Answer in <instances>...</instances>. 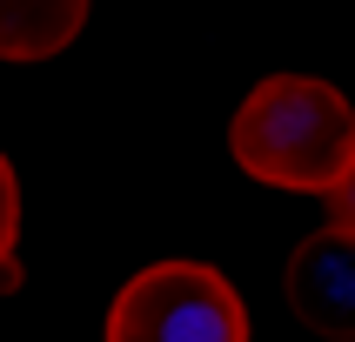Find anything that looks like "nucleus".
<instances>
[{"mask_svg":"<svg viewBox=\"0 0 355 342\" xmlns=\"http://www.w3.org/2000/svg\"><path fill=\"white\" fill-rule=\"evenodd\" d=\"M14 241H20V175H14V161L0 155V262L14 255Z\"/></svg>","mask_w":355,"mask_h":342,"instance_id":"obj_5","label":"nucleus"},{"mask_svg":"<svg viewBox=\"0 0 355 342\" xmlns=\"http://www.w3.org/2000/svg\"><path fill=\"white\" fill-rule=\"evenodd\" d=\"M329 195H336V221H342V228H355V161L342 168V181L329 188Z\"/></svg>","mask_w":355,"mask_h":342,"instance_id":"obj_6","label":"nucleus"},{"mask_svg":"<svg viewBox=\"0 0 355 342\" xmlns=\"http://www.w3.org/2000/svg\"><path fill=\"white\" fill-rule=\"evenodd\" d=\"M107 342H248V302L208 262H148L107 309Z\"/></svg>","mask_w":355,"mask_h":342,"instance_id":"obj_2","label":"nucleus"},{"mask_svg":"<svg viewBox=\"0 0 355 342\" xmlns=\"http://www.w3.org/2000/svg\"><path fill=\"white\" fill-rule=\"evenodd\" d=\"M87 0H0V60H47L74 47Z\"/></svg>","mask_w":355,"mask_h":342,"instance_id":"obj_4","label":"nucleus"},{"mask_svg":"<svg viewBox=\"0 0 355 342\" xmlns=\"http://www.w3.org/2000/svg\"><path fill=\"white\" fill-rule=\"evenodd\" d=\"M282 296L315 336L355 342V228L329 221L288 255V275H282Z\"/></svg>","mask_w":355,"mask_h":342,"instance_id":"obj_3","label":"nucleus"},{"mask_svg":"<svg viewBox=\"0 0 355 342\" xmlns=\"http://www.w3.org/2000/svg\"><path fill=\"white\" fill-rule=\"evenodd\" d=\"M228 148L255 181L329 195L355 161V108L336 80L315 74H268L228 121Z\"/></svg>","mask_w":355,"mask_h":342,"instance_id":"obj_1","label":"nucleus"}]
</instances>
